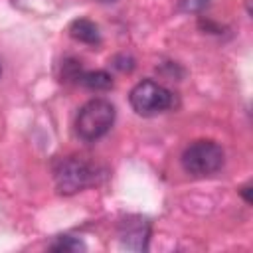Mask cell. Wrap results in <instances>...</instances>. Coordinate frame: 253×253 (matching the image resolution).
Listing matches in <instances>:
<instances>
[{
  "label": "cell",
  "mask_w": 253,
  "mask_h": 253,
  "mask_svg": "<svg viewBox=\"0 0 253 253\" xmlns=\"http://www.w3.org/2000/svg\"><path fill=\"white\" fill-rule=\"evenodd\" d=\"M115 123V107L107 99H89L75 117V132L85 142L105 136Z\"/></svg>",
  "instance_id": "obj_1"
},
{
  "label": "cell",
  "mask_w": 253,
  "mask_h": 253,
  "mask_svg": "<svg viewBox=\"0 0 253 253\" xmlns=\"http://www.w3.org/2000/svg\"><path fill=\"white\" fill-rule=\"evenodd\" d=\"M223 148L213 140H196L188 144L180 156L186 174L204 178L217 172L223 164Z\"/></svg>",
  "instance_id": "obj_2"
},
{
  "label": "cell",
  "mask_w": 253,
  "mask_h": 253,
  "mask_svg": "<svg viewBox=\"0 0 253 253\" xmlns=\"http://www.w3.org/2000/svg\"><path fill=\"white\" fill-rule=\"evenodd\" d=\"M128 101L136 115L154 117L174 105V93L152 79H142L130 89Z\"/></svg>",
  "instance_id": "obj_3"
},
{
  "label": "cell",
  "mask_w": 253,
  "mask_h": 253,
  "mask_svg": "<svg viewBox=\"0 0 253 253\" xmlns=\"http://www.w3.org/2000/svg\"><path fill=\"white\" fill-rule=\"evenodd\" d=\"M53 180H55V188L59 194L71 196L93 184L95 170L89 162H85L79 156H65L55 162Z\"/></svg>",
  "instance_id": "obj_4"
},
{
  "label": "cell",
  "mask_w": 253,
  "mask_h": 253,
  "mask_svg": "<svg viewBox=\"0 0 253 253\" xmlns=\"http://www.w3.org/2000/svg\"><path fill=\"white\" fill-rule=\"evenodd\" d=\"M121 237L123 243L130 249H146V239H148V223L144 219H128L121 227Z\"/></svg>",
  "instance_id": "obj_5"
},
{
  "label": "cell",
  "mask_w": 253,
  "mask_h": 253,
  "mask_svg": "<svg viewBox=\"0 0 253 253\" xmlns=\"http://www.w3.org/2000/svg\"><path fill=\"white\" fill-rule=\"evenodd\" d=\"M69 36L81 43H87V45H99L101 43V32L97 28L95 22L87 20V18H77L69 24Z\"/></svg>",
  "instance_id": "obj_6"
},
{
  "label": "cell",
  "mask_w": 253,
  "mask_h": 253,
  "mask_svg": "<svg viewBox=\"0 0 253 253\" xmlns=\"http://www.w3.org/2000/svg\"><path fill=\"white\" fill-rule=\"evenodd\" d=\"M79 85L91 89V91H107L113 87V77L111 73L103 71V69H97V71H81L79 79H77Z\"/></svg>",
  "instance_id": "obj_7"
},
{
  "label": "cell",
  "mask_w": 253,
  "mask_h": 253,
  "mask_svg": "<svg viewBox=\"0 0 253 253\" xmlns=\"http://www.w3.org/2000/svg\"><path fill=\"white\" fill-rule=\"evenodd\" d=\"M49 249H51V251H63V253H67V251H81V249H85V245H83V241L77 239V237L59 235V237H55V241L49 245Z\"/></svg>",
  "instance_id": "obj_8"
},
{
  "label": "cell",
  "mask_w": 253,
  "mask_h": 253,
  "mask_svg": "<svg viewBox=\"0 0 253 253\" xmlns=\"http://www.w3.org/2000/svg\"><path fill=\"white\" fill-rule=\"evenodd\" d=\"M113 67H117L119 71H132V67H134V59H132L130 55L121 53V55H117V57L113 59Z\"/></svg>",
  "instance_id": "obj_9"
},
{
  "label": "cell",
  "mask_w": 253,
  "mask_h": 253,
  "mask_svg": "<svg viewBox=\"0 0 253 253\" xmlns=\"http://www.w3.org/2000/svg\"><path fill=\"white\" fill-rule=\"evenodd\" d=\"M208 4V0H182V10L186 12H200L204 6Z\"/></svg>",
  "instance_id": "obj_10"
},
{
  "label": "cell",
  "mask_w": 253,
  "mask_h": 253,
  "mask_svg": "<svg viewBox=\"0 0 253 253\" xmlns=\"http://www.w3.org/2000/svg\"><path fill=\"white\" fill-rule=\"evenodd\" d=\"M249 190H251V186H249V184H247V186H243V188L239 190V192L243 194V198H245V202H247V204H251V196H249Z\"/></svg>",
  "instance_id": "obj_11"
},
{
  "label": "cell",
  "mask_w": 253,
  "mask_h": 253,
  "mask_svg": "<svg viewBox=\"0 0 253 253\" xmlns=\"http://www.w3.org/2000/svg\"><path fill=\"white\" fill-rule=\"evenodd\" d=\"M101 2H117V0H101Z\"/></svg>",
  "instance_id": "obj_12"
}]
</instances>
